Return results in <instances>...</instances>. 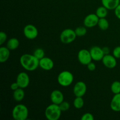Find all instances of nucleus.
I'll return each mask as SVG.
<instances>
[{"label":"nucleus","mask_w":120,"mask_h":120,"mask_svg":"<svg viewBox=\"0 0 120 120\" xmlns=\"http://www.w3.org/2000/svg\"><path fill=\"white\" fill-rule=\"evenodd\" d=\"M96 14L99 18H106L108 15V9L102 5L97 8Z\"/></svg>","instance_id":"nucleus-20"},{"label":"nucleus","mask_w":120,"mask_h":120,"mask_svg":"<svg viewBox=\"0 0 120 120\" xmlns=\"http://www.w3.org/2000/svg\"><path fill=\"white\" fill-rule=\"evenodd\" d=\"M102 49H103V52H104V55H108V54H110V49L109 47H107V46L103 47Z\"/></svg>","instance_id":"nucleus-33"},{"label":"nucleus","mask_w":120,"mask_h":120,"mask_svg":"<svg viewBox=\"0 0 120 120\" xmlns=\"http://www.w3.org/2000/svg\"><path fill=\"white\" fill-rule=\"evenodd\" d=\"M39 67L46 71L51 70L54 67V62L51 58L45 57L39 60Z\"/></svg>","instance_id":"nucleus-13"},{"label":"nucleus","mask_w":120,"mask_h":120,"mask_svg":"<svg viewBox=\"0 0 120 120\" xmlns=\"http://www.w3.org/2000/svg\"><path fill=\"white\" fill-rule=\"evenodd\" d=\"M103 65L108 69H114L117 64V59L112 55H105L102 59Z\"/></svg>","instance_id":"nucleus-12"},{"label":"nucleus","mask_w":120,"mask_h":120,"mask_svg":"<svg viewBox=\"0 0 120 120\" xmlns=\"http://www.w3.org/2000/svg\"><path fill=\"white\" fill-rule=\"evenodd\" d=\"M59 107L60 110H62V112H65V111H67L68 110H69L70 107V104L68 101H63L62 103H61L60 104H59Z\"/></svg>","instance_id":"nucleus-26"},{"label":"nucleus","mask_w":120,"mask_h":120,"mask_svg":"<svg viewBox=\"0 0 120 120\" xmlns=\"http://www.w3.org/2000/svg\"><path fill=\"white\" fill-rule=\"evenodd\" d=\"M89 50H90L93 60L96 61V62L101 61L105 55L103 51V49L97 46H94L92 48H91V49Z\"/></svg>","instance_id":"nucleus-11"},{"label":"nucleus","mask_w":120,"mask_h":120,"mask_svg":"<svg viewBox=\"0 0 120 120\" xmlns=\"http://www.w3.org/2000/svg\"><path fill=\"white\" fill-rule=\"evenodd\" d=\"M99 18L96 14H90L87 15L84 19L83 24L86 28H91L96 26L98 24Z\"/></svg>","instance_id":"nucleus-10"},{"label":"nucleus","mask_w":120,"mask_h":120,"mask_svg":"<svg viewBox=\"0 0 120 120\" xmlns=\"http://www.w3.org/2000/svg\"><path fill=\"white\" fill-rule=\"evenodd\" d=\"M97 26L99 27L100 29L102 30H105L109 28V21L105 18H99Z\"/></svg>","instance_id":"nucleus-21"},{"label":"nucleus","mask_w":120,"mask_h":120,"mask_svg":"<svg viewBox=\"0 0 120 120\" xmlns=\"http://www.w3.org/2000/svg\"><path fill=\"white\" fill-rule=\"evenodd\" d=\"M112 55L116 59H120V46L116 47L112 51Z\"/></svg>","instance_id":"nucleus-29"},{"label":"nucleus","mask_w":120,"mask_h":120,"mask_svg":"<svg viewBox=\"0 0 120 120\" xmlns=\"http://www.w3.org/2000/svg\"><path fill=\"white\" fill-rule=\"evenodd\" d=\"M111 91L114 94L120 93V82L114 81L111 85Z\"/></svg>","instance_id":"nucleus-23"},{"label":"nucleus","mask_w":120,"mask_h":120,"mask_svg":"<svg viewBox=\"0 0 120 120\" xmlns=\"http://www.w3.org/2000/svg\"><path fill=\"white\" fill-rule=\"evenodd\" d=\"M10 56V50L7 46H1L0 48V62H6Z\"/></svg>","instance_id":"nucleus-17"},{"label":"nucleus","mask_w":120,"mask_h":120,"mask_svg":"<svg viewBox=\"0 0 120 120\" xmlns=\"http://www.w3.org/2000/svg\"><path fill=\"white\" fill-rule=\"evenodd\" d=\"M29 116V110L25 105L19 104L12 111V117L15 120H26Z\"/></svg>","instance_id":"nucleus-2"},{"label":"nucleus","mask_w":120,"mask_h":120,"mask_svg":"<svg viewBox=\"0 0 120 120\" xmlns=\"http://www.w3.org/2000/svg\"><path fill=\"white\" fill-rule=\"evenodd\" d=\"M84 105V101L83 97H76L73 101V106L76 109H81Z\"/></svg>","instance_id":"nucleus-22"},{"label":"nucleus","mask_w":120,"mask_h":120,"mask_svg":"<svg viewBox=\"0 0 120 120\" xmlns=\"http://www.w3.org/2000/svg\"><path fill=\"white\" fill-rule=\"evenodd\" d=\"M77 59L83 65H87L93 60L90 50L86 49L80 50L77 54Z\"/></svg>","instance_id":"nucleus-6"},{"label":"nucleus","mask_w":120,"mask_h":120,"mask_svg":"<svg viewBox=\"0 0 120 120\" xmlns=\"http://www.w3.org/2000/svg\"><path fill=\"white\" fill-rule=\"evenodd\" d=\"M19 46V41L16 38L9 39L7 43V47L10 50H16Z\"/></svg>","instance_id":"nucleus-19"},{"label":"nucleus","mask_w":120,"mask_h":120,"mask_svg":"<svg viewBox=\"0 0 120 120\" xmlns=\"http://www.w3.org/2000/svg\"><path fill=\"white\" fill-rule=\"evenodd\" d=\"M101 4L108 10H114L120 4V0H101Z\"/></svg>","instance_id":"nucleus-16"},{"label":"nucleus","mask_w":120,"mask_h":120,"mask_svg":"<svg viewBox=\"0 0 120 120\" xmlns=\"http://www.w3.org/2000/svg\"><path fill=\"white\" fill-rule=\"evenodd\" d=\"M87 86L83 81L77 82L74 86L73 92L76 97H83L86 93Z\"/></svg>","instance_id":"nucleus-8"},{"label":"nucleus","mask_w":120,"mask_h":120,"mask_svg":"<svg viewBox=\"0 0 120 120\" xmlns=\"http://www.w3.org/2000/svg\"><path fill=\"white\" fill-rule=\"evenodd\" d=\"M11 89L12 91H15L16 89H18V88H19V86L18 84L17 83V82H14V83H12L11 84L10 86Z\"/></svg>","instance_id":"nucleus-32"},{"label":"nucleus","mask_w":120,"mask_h":120,"mask_svg":"<svg viewBox=\"0 0 120 120\" xmlns=\"http://www.w3.org/2000/svg\"><path fill=\"white\" fill-rule=\"evenodd\" d=\"M94 116L90 112L84 113L81 117L82 120H94Z\"/></svg>","instance_id":"nucleus-27"},{"label":"nucleus","mask_w":120,"mask_h":120,"mask_svg":"<svg viewBox=\"0 0 120 120\" xmlns=\"http://www.w3.org/2000/svg\"><path fill=\"white\" fill-rule=\"evenodd\" d=\"M19 62L22 68L27 71H34L39 67V60L34 55L23 54L20 57Z\"/></svg>","instance_id":"nucleus-1"},{"label":"nucleus","mask_w":120,"mask_h":120,"mask_svg":"<svg viewBox=\"0 0 120 120\" xmlns=\"http://www.w3.org/2000/svg\"><path fill=\"white\" fill-rule=\"evenodd\" d=\"M110 108L115 112H120V93L113 96L110 102Z\"/></svg>","instance_id":"nucleus-15"},{"label":"nucleus","mask_w":120,"mask_h":120,"mask_svg":"<svg viewBox=\"0 0 120 120\" xmlns=\"http://www.w3.org/2000/svg\"><path fill=\"white\" fill-rule=\"evenodd\" d=\"M50 98L52 103L59 105L64 101V95L60 90H55L52 91Z\"/></svg>","instance_id":"nucleus-14"},{"label":"nucleus","mask_w":120,"mask_h":120,"mask_svg":"<svg viewBox=\"0 0 120 120\" xmlns=\"http://www.w3.org/2000/svg\"><path fill=\"white\" fill-rule=\"evenodd\" d=\"M114 14L116 17L120 19V4L114 9Z\"/></svg>","instance_id":"nucleus-31"},{"label":"nucleus","mask_w":120,"mask_h":120,"mask_svg":"<svg viewBox=\"0 0 120 120\" xmlns=\"http://www.w3.org/2000/svg\"><path fill=\"white\" fill-rule=\"evenodd\" d=\"M75 33L78 37H82L87 34V29L86 26H78L75 29Z\"/></svg>","instance_id":"nucleus-24"},{"label":"nucleus","mask_w":120,"mask_h":120,"mask_svg":"<svg viewBox=\"0 0 120 120\" xmlns=\"http://www.w3.org/2000/svg\"><path fill=\"white\" fill-rule=\"evenodd\" d=\"M62 112L59 105L52 103L46 108L45 116L48 120H58L60 118Z\"/></svg>","instance_id":"nucleus-3"},{"label":"nucleus","mask_w":120,"mask_h":120,"mask_svg":"<svg viewBox=\"0 0 120 120\" xmlns=\"http://www.w3.org/2000/svg\"><path fill=\"white\" fill-rule=\"evenodd\" d=\"M76 37L77 36L75 33V30L70 28H67L61 32L60 35V40L63 43L69 44L74 42Z\"/></svg>","instance_id":"nucleus-5"},{"label":"nucleus","mask_w":120,"mask_h":120,"mask_svg":"<svg viewBox=\"0 0 120 120\" xmlns=\"http://www.w3.org/2000/svg\"><path fill=\"white\" fill-rule=\"evenodd\" d=\"M25 97V91L22 88H18L13 92V98L16 101L19 102L23 100Z\"/></svg>","instance_id":"nucleus-18"},{"label":"nucleus","mask_w":120,"mask_h":120,"mask_svg":"<svg viewBox=\"0 0 120 120\" xmlns=\"http://www.w3.org/2000/svg\"><path fill=\"white\" fill-rule=\"evenodd\" d=\"M57 80L61 86L68 87L71 85L73 82V75L68 70H64L59 74Z\"/></svg>","instance_id":"nucleus-4"},{"label":"nucleus","mask_w":120,"mask_h":120,"mask_svg":"<svg viewBox=\"0 0 120 120\" xmlns=\"http://www.w3.org/2000/svg\"><path fill=\"white\" fill-rule=\"evenodd\" d=\"M87 67L88 70H90V71H94L96 69V65L94 63L91 62L90 63H89V64L87 65Z\"/></svg>","instance_id":"nucleus-30"},{"label":"nucleus","mask_w":120,"mask_h":120,"mask_svg":"<svg viewBox=\"0 0 120 120\" xmlns=\"http://www.w3.org/2000/svg\"><path fill=\"white\" fill-rule=\"evenodd\" d=\"M33 55H34L36 58L38 59L39 60H40L45 57V53L44 50H43L42 48H37V49H36L35 50Z\"/></svg>","instance_id":"nucleus-25"},{"label":"nucleus","mask_w":120,"mask_h":120,"mask_svg":"<svg viewBox=\"0 0 120 120\" xmlns=\"http://www.w3.org/2000/svg\"><path fill=\"white\" fill-rule=\"evenodd\" d=\"M24 36L30 40L35 39L38 36V30L35 25L32 24L26 25L23 30Z\"/></svg>","instance_id":"nucleus-7"},{"label":"nucleus","mask_w":120,"mask_h":120,"mask_svg":"<svg viewBox=\"0 0 120 120\" xmlns=\"http://www.w3.org/2000/svg\"><path fill=\"white\" fill-rule=\"evenodd\" d=\"M16 82H17L20 88L24 89L28 87L30 83L29 75L26 72H23V71L19 73L16 77Z\"/></svg>","instance_id":"nucleus-9"},{"label":"nucleus","mask_w":120,"mask_h":120,"mask_svg":"<svg viewBox=\"0 0 120 120\" xmlns=\"http://www.w3.org/2000/svg\"><path fill=\"white\" fill-rule=\"evenodd\" d=\"M7 39V35L5 32L1 31L0 32V45H2Z\"/></svg>","instance_id":"nucleus-28"}]
</instances>
